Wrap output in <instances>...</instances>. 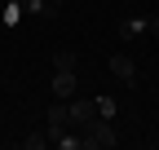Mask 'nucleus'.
Here are the masks:
<instances>
[{
    "label": "nucleus",
    "instance_id": "nucleus-1",
    "mask_svg": "<svg viewBox=\"0 0 159 150\" xmlns=\"http://www.w3.org/2000/svg\"><path fill=\"white\" fill-rule=\"evenodd\" d=\"M80 141H84L89 150H115V119H102V115H97V119H89L84 128H80Z\"/></svg>",
    "mask_w": 159,
    "mask_h": 150
},
{
    "label": "nucleus",
    "instance_id": "nucleus-2",
    "mask_svg": "<svg viewBox=\"0 0 159 150\" xmlns=\"http://www.w3.org/2000/svg\"><path fill=\"white\" fill-rule=\"evenodd\" d=\"M66 115L75 128H84L89 119H97V97H66Z\"/></svg>",
    "mask_w": 159,
    "mask_h": 150
},
{
    "label": "nucleus",
    "instance_id": "nucleus-3",
    "mask_svg": "<svg viewBox=\"0 0 159 150\" xmlns=\"http://www.w3.org/2000/svg\"><path fill=\"white\" fill-rule=\"evenodd\" d=\"M106 66H111V71H115V80H124V84H128V88H137V62H133V58H128V53H115V58H111V62H106Z\"/></svg>",
    "mask_w": 159,
    "mask_h": 150
},
{
    "label": "nucleus",
    "instance_id": "nucleus-4",
    "mask_svg": "<svg viewBox=\"0 0 159 150\" xmlns=\"http://www.w3.org/2000/svg\"><path fill=\"white\" fill-rule=\"evenodd\" d=\"M66 124H71L66 106H62V102H53V106H49V128H44V133H49V141H57V137H62V133H66Z\"/></svg>",
    "mask_w": 159,
    "mask_h": 150
},
{
    "label": "nucleus",
    "instance_id": "nucleus-5",
    "mask_svg": "<svg viewBox=\"0 0 159 150\" xmlns=\"http://www.w3.org/2000/svg\"><path fill=\"white\" fill-rule=\"evenodd\" d=\"M49 93L53 97H75V71H53V84H49Z\"/></svg>",
    "mask_w": 159,
    "mask_h": 150
},
{
    "label": "nucleus",
    "instance_id": "nucleus-6",
    "mask_svg": "<svg viewBox=\"0 0 159 150\" xmlns=\"http://www.w3.org/2000/svg\"><path fill=\"white\" fill-rule=\"evenodd\" d=\"M53 66L57 71H75V49H57L53 53Z\"/></svg>",
    "mask_w": 159,
    "mask_h": 150
},
{
    "label": "nucleus",
    "instance_id": "nucleus-7",
    "mask_svg": "<svg viewBox=\"0 0 159 150\" xmlns=\"http://www.w3.org/2000/svg\"><path fill=\"white\" fill-rule=\"evenodd\" d=\"M22 146L27 150H44L49 146V133H31V137H22Z\"/></svg>",
    "mask_w": 159,
    "mask_h": 150
},
{
    "label": "nucleus",
    "instance_id": "nucleus-8",
    "mask_svg": "<svg viewBox=\"0 0 159 150\" xmlns=\"http://www.w3.org/2000/svg\"><path fill=\"white\" fill-rule=\"evenodd\" d=\"M97 115H102V119H115V97H97Z\"/></svg>",
    "mask_w": 159,
    "mask_h": 150
},
{
    "label": "nucleus",
    "instance_id": "nucleus-9",
    "mask_svg": "<svg viewBox=\"0 0 159 150\" xmlns=\"http://www.w3.org/2000/svg\"><path fill=\"white\" fill-rule=\"evenodd\" d=\"M119 35H124V40H133V35H142V22H124V27H119Z\"/></svg>",
    "mask_w": 159,
    "mask_h": 150
},
{
    "label": "nucleus",
    "instance_id": "nucleus-10",
    "mask_svg": "<svg viewBox=\"0 0 159 150\" xmlns=\"http://www.w3.org/2000/svg\"><path fill=\"white\" fill-rule=\"evenodd\" d=\"M150 35H155V40H159V13L150 18Z\"/></svg>",
    "mask_w": 159,
    "mask_h": 150
},
{
    "label": "nucleus",
    "instance_id": "nucleus-11",
    "mask_svg": "<svg viewBox=\"0 0 159 150\" xmlns=\"http://www.w3.org/2000/svg\"><path fill=\"white\" fill-rule=\"evenodd\" d=\"M44 5H53V9H62V0H44Z\"/></svg>",
    "mask_w": 159,
    "mask_h": 150
}]
</instances>
